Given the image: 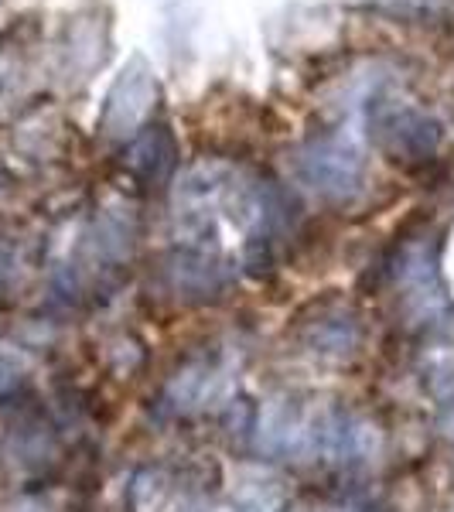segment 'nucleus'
<instances>
[{
	"mask_svg": "<svg viewBox=\"0 0 454 512\" xmlns=\"http://www.w3.org/2000/svg\"><path fill=\"white\" fill-rule=\"evenodd\" d=\"M376 144L383 154L403 168H420L431 164L437 147H441V127L427 113L414 106H379L373 120Z\"/></svg>",
	"mask_w": 454,
	"mask_h": 512,
	"instance_id": "f257e3e1",
	"label": "nucleus"
},
{
	"mask_svg": "<svg viewBox=\"0 0 454 512\" xmlns=\"http://www.w3.org/2000/svg\"><path fill=\"white\" fill-rule=\"evenodd\" d=\"M297 175L311 192H318L321 198H352L362 185V158L356 147H349L345 140L335 137H321L311 140L308 147L297 158Z\"/></svg>",
	"mask_w": 454,
	"mask_h": 512,
	"instance_id": "f03ea898",
	"label": "nucleus"
},
{
	"mask_svg": "<svg viewBox=\"0 0 454 512\" xmlns=\"http://www.w3.org/2000/svg\"><path fill=\"white\" fill-rule=\"evenodd\" d=\"M253 431H257V444L263 454H274V458H301V454L315 451L318 414H311L297 396L277 393L263 403Z\"/></svg>",
	"mask_w": 454,
	"mask_h": 512,
	"instance_id": "7ed1b4c3",
	"label": "nucleus"
},
{
	"mask_svg": "<svg viewBox=\"0 0 454 512\" xmlns=\"http://www.w3.org/2000/svg\"><path fill=\"white\" fill-rule=\"evenodd\" d=\"M233 393V366L222 359H195L171 376L164 400L178 414H202L219 407Z\"/></svg>",
	"mask_w": 454,
	"mask_h": 512,
	"instance_id": "20e7f679",
	"label": "nucleus"
},
{
	"mask_svg": "<svg viewBox=\"0 0 454 512\" xmlns=\"http://www.w3.org/2000/svg\"><path fill=\"white\" fill-rule=\"evenodd\" d=\"M315 451H321L335 465H362L379 451V431L376 424H369L359 414L328 410V414H318Z\"/></svg>",
	"mask_w": 454,
	"mask_h": 512,
	"instance_id": "39448f33",
	"label": "nucleus"
},
{
	"mask_svg": "<svg viewBox=\"0 0 454 512\" xmlns=\"http://www.w3.org/2000/svg\"><path fill=\"white\" fill-rule=\"evenodd\" d=\"M168 280H171V291L178 297H185L192 304H205V301H216L226 291L229 274L216 250L181 243L168 260Z\"/></svg>",
	"mask_w": 454,
	"mask_h": 512,
	"instance_id": "423d86ee",
	"label": "nucleus"
},
{
	"mask_svg": "<svg viewBox=\"0 0 454 512\" xmlns=\"http://www.w3.org/2000/svg\"><path fill=\"white\" fill-rule=\"evenodd\" d=\"M297 338L311 355L328 362H342L352 359L359 349V321L349 308L342 304H318L315 318H308L301 328H297Z\"/></svg>",
	"mask_w": 454,
	"mask_h": 512,
	"instance_id": "0eeeda50",
	"label": "nucleus"
},
{
	"mask_svg": "<svg viewBox=\"0 0 454 512\" xmlns=\"http://www.w3.org/2000/svg\"><path fill=\"white\" fill-rule=\"evenodd\" d=\"M396 280L407 291V304L417 315H434L444 304V284L437 270V256L427 253V246H407L396 260Z\"/></svg>",
	"mask_w": 454,
	"mask_h": 512,
	"instance_id": "6e6552de",
	"label": "nucleus"
},
{
	"mask_svg": "<svg viewBox=\"0 0 454 512\" xmlns=\"http://www.w3.org/2000/svg\"><path fill=\"white\" fill-rule=\"evenodd\" d=\"M178 164V144L175 134L168 127H147L134 134L127 151V168L134 171V178L147 188H161L171 178Z\"/></svg>",
	"mask_w": 454,
	"mask_h": 512,
	"instance_id": "1a4fd4ad",
	"label": "nucleus"
},
{
	"mask_svg": "<svg viewBox=\"0 0 454 512\" xmlns=\"http://www.w3.org/2000/svg\"><path fill=\"white\" fill-rule=\"evenodd\" d=\"M151 99H154V82L147 79V72H134V69L123 72L117 89L110 93V106L103 113L106 134H117V137L137 134L140 120L151 110Z\"/></svg>",
	"mask_w": 454,
	"mask_h": 512,
	"instance_id": "9d476101",
	"label": "nucleus"
},
{
	"mask_svg": "<svg viewBox=\"0 0 454 512\" xmlns=\"http://www.w3.org/2000/svg\"><path fill=\"white\" fill-rule=\"evenodd\" d=\"M284 495H280L277 482H246L236 492L233 512H277Z\"/></svg>",
	"mask_w": 454,
	"mask_h": 512,
	"instance_id": "9b49d317",
	"label": "nucleus"
},
{
	"mask_svg": "<svg viewBox=\"0 0 454 512\" xmlns=\"http://www.w3.org/2000/svg\"><path fill=\"white\" fill-rule=\"evenodd\" d=\"M427 383H431V390L441 396V400H451L454 396V355L451 352L431 355V362H427Z\"/></svg>",
	"mask_w": 454,
	"mask_h": 512,
	"instance_id": "f8f14e48",
	"label": "nucleus"
},
{
	"mask_svg": "<svg viewBox=\"0 0 454 512\" xmlns=\"http://www.w3.org/2000/svg\"><path fill=\"white\" fill-rule=\"evenodd\" d=\"M24 383V366L14 355L0 352V400H7V396H14L21 390Z\"/></svg>",
	"mask_w": 454,
	"mask_h": 512,
	"instance_id": "ddd939ff",
	"label": "nucleus"
}]
</instances>
